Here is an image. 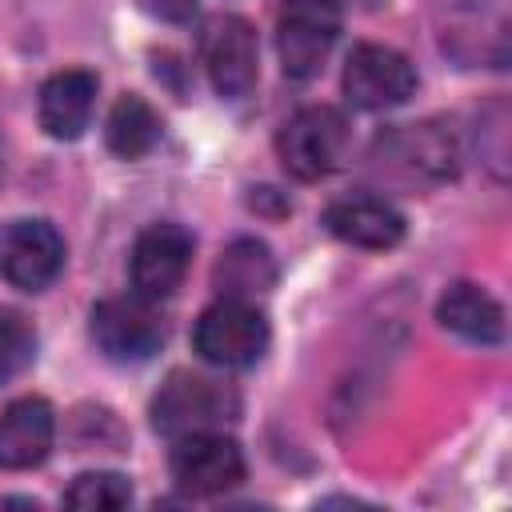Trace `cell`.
I'll return each instance as SVG.
<instances>
[{
  "label": "cell",
  "instance_id": "9",
  "mask_svg": "<svg viewBox=\"0 0 512 512\" xmlns=\"http://www.w3.org/2000/svg\"><path fill=\"white\" fill-rule=\"evenodd\" d=\"M172 480L188 496H220L244 480V456L220 432H192L172 448Z\"/></svg>",
  "mask_w": 512,
  "mask_h": 512
},
{
  "label": "cell",
  "instance_id": "7",
  "mask_svg": "<svg viewBox=\"0 0 512 512\" xmlns=\"http://www.w3.org/2000/svg\"><path fill=\"white\" fill-rule=\"evenodd\" d=\"M64 268V236L48 220H12L0 228V276L12 288L40 292Z\"/></svg>",
  "mask_w": 512,
  "mask_h": 512
},
{
  "label": "cell",
  "instance_id": "15",
  "mask_svg": "<svg viewBox=\"0 0 512 512\" xmlns=\"http://www.w3.org/2000/svg\"><path fill=\"white\" fill-rule=\"evenodd\" d=\"M436 316L448 332H456L468 344H500L504 340V308L496 304V296H488L476 284H452L440 296Z\"/></svg>",
  "mask_w": 512,
  "mask_h": 512
},
{
  "label": "cell",
  "instance_id": "14",
  "mask_svg": "<svg viewBox=\"0 0 512 512\" xmlns=\"http://www.w3.org/2000/svg\"><path fill=\"white\" fill-rule=\"evenodd\" d=\"M92 104H96V76L84 68H64L48 76L40 88V128L52 140H76L92 120Z\"/></svg>",
  "mask_w": 512,
  "mask_h": 512
},
{
  "label": "cell",
  "instance_id": "18",
  "mask_svg": "<svg viewBox=\"0 0 512 512\" xmlns=\"http://www.w3.org/2000/svg\"><path fill=\"white\" fill-rule=\"evenodd\" d=\"M128 500H132V484L120 472H80L72 480V488L64 492L68 508H88V512L128 508Z\"/></svg>",
  "mask_w": 512,
  "mask_h": 512
},
{
  "label": "cell",
  "instance_id": "16",
  "mask_svg": "<svg viewBox=\"0 0 512 512\" xmlns=\"http://www.w3.org/2000/svg\"><path fill=\"white\" fill-rule=\"evenodd\" d=\"M212 284L220 288V296H240L252 300L260 292H268L276 284V260L268 252V244L260 240H232L216 268H212Z\"/></svg>",
  "mask_w": 512,
  "mask_h": 512
},
{
  "label": "cell",
  "instance_id": "11",
  "mask_svg": "<svg viewBox=\"0 0 512 512\" xmlns=\"http://www.w3.org/2000/svg\"><path fill=\"white\" fill-rule=\"evenodd\" d=\"M56 440V412L40 396H20L0 412V468L24 472L44 464Z\"/></svg>",
  "mask_w": 512,
  "mask_h": 512
},
{
  "label": "cell",
  "instance_id": "19",
  "mask_svg": "<svg viewBox=\"0 0 512 512\" xmlns=\"http://www.w3.org/2000/svg\"><path fill=\"white\" fill-rule=\"evenodd\" d=\"M36 356V328L28 324V316L0 308V384L16 380Z\"/></svg>",
  "mask_w": 512,
  "mask_h": 512
},
{
  "label": "cell",
  "instance_id": "4",
  "mask_svg": "<svg viewBox=\"0 0 512 512\" xmlns=\"http://www.w3.org/2000/svg\"><path fill=\"white\" fill-rule=\"evenodd\" d=\"M340 36V4L336 0H284L276 16V52L284 76L308 80L324 68L332 44Z\"/></svg>",
  "mask_w": 512,
  "mask_h": 512
},
{
  "label": "cell",
  "instance_id": "6",
  "mask_svg": "<svg viewBox=\"0 0 512 512\" xmlns=\"http://www.w3.org/2000/svg\"><path fill=\"white\" fill-rule=\"evenodd\" d=\"M416 92V68L404 52L388 48V44H356L348 52L344 64V96L364 108V112H380V108H396Z\"/></svg>",
  "mask_w": 512,
  "mask_h": 512
},
{
  "label": "cell",
  "instance_id": "13",
  "mask_svg": "<svg viewBox=\"0 0 512 512\" xmlns=\"http://www.w3.org/2000/svg\"><path fill=\"white\" fill-rule=\"evenodd\" d=\"M376 152L400 168L408 180H444L452 176V160H456V148H452V136H444L440 128L432 124H404L388 136H380Z\"/></svg>",
  "mask_w": 512,
  "mask_h": 512
},
{
  "label": "cell",
  "instance_id": "2",
  "mask_svg": "<svg viewBox=\"0 0 512 512\" xmlns=\"http://www.w3.org/2000/svg\"><path fill=\"white\" fill-rule=\"evenodd\" d=\"M344 148H348V120L332 104L300 108L296 116H288V124L276 136L280 164L296 180H320L336 172L344 160Z\"/></svg>",
  "mask_w": 512,
  "mask_h": 512
},
{
  "label": "cell",
  "instance_id": "8",
  "mask_svg": "<svg viewBox=\"0 0 512 512\" xmlns=\"http://www.w3.org/2000/svg\"><path fill=\"white\" fill-rule=\"evenodd\" d=\"M192 248H196V240L184 224H176V220L148 224L132 248V288L148 300H168L188 276Z\"/></svg>",
  "mask_w": 512,
  "mask_h": 512
},
{
  "label": "cell",
  "instance_id": "10",
  "mask_svg": "<svg viewBox=\"0 0 512 512\" xmlns=\"http://www.w3.org/2000/svg\"><path fill=\"white\" fill-rule=\"evenodd\" d=\"M200 52L220 96L236 100L256 84V32L244 16H216L200 36Z\"/></svg>",
  "mask_w": 512,
  "mask_h": 512
},
{
  "label": "cell",
  "instance_id": "5",
  "mask_svg": "<svg viewBox=\"0 0 512 512\" xmlns=\"http://www.w3.org/2000/svg\"><path fill=\"white\" fill-rule=\"evenodd\" d=\"M156 300L132 292V296H108L92 308V340L96 348L116 364H140L164 344V320L152 308Z\"/></svg>",
  "mask_w": 512,
  "mask_h": 512
},
{
  "label": "cell",
  "instance_id": "3",
  "mask_svg": "<svg viewBox=\"0 0 512 512\" xmlns=\"http://www.w3.org/2000/svg\"><path fill=\"white\" fill-rule=\"evenodd\" d=\"M240 412V400L220 380L196 376V372H172L168 384L152 400V424L156 432L180 440L192 432H212L216 424L232 420Z\"/></svg>",
  "mask_w": 512,
  "mask_h": 512
},
{
  "label": "cell",
  "instance_id": "20",
  "mask_svg": "<svg viewBox=\"0 0 512 512\" xmlns=\"http://www.w3.org/2000/svg\"><path fill=\"white\" fill-rule=\"evenodd\" d=\"M152 16H160V20H168V24H184V20H192L196 16V0H140Z\"/></svg>",
  "mask_w": 512,
  "mask_h": 512
},
{
  "label": "cell",
  "instance_id": "12",
  "mask_svg": "<svg viewBox=\"0 0 512 512\" xmlns=\"http://www.w3.org/2000/svg\"><path fill=\"white\" fill-rule=\"evenodd\" d=\"M324 228L352 248H392L404 240V216L380 196H340L324 208Z\"/></svg>",
  "mask_w": 512,
  "mask_h": 512
},
{
  "label": "cell",
  "instance_id": "1",
  "mask_svg": "<svg viewBox=\"0 0 512 512\" xmlns=\"http://www.w3.org/2000/svg\"><path fill=\"white\" fill-rule=\"evenodd\" d=\"M192 348L216 368H248L268 348V320L252 300L220 296L192 328Z\"/></svg>",
  "mask_w": 512,
  "mask_h": 512
},
{
  "label": "cell",
  "instance_id": "17",
  "mask_svg": "<svg viewBox=\"0 0 512 512\" xmlns=\"http://www.w3.org/2000/svg\"><path fill=\"white\" fill-rule=\"evenodd\" d=\"M104 140L108 148L120 156V160H140L156 148L160 140V116L156 108L144 100V96H120L108 112V128H104Z\"/></svg>",
  "mask_w": 512,
  "mask_h": 512
}]
</instances>
